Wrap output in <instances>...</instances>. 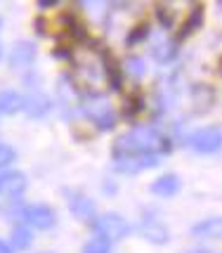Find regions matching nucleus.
Listing matches in <instances>:
<instances>
[{"instance_id":"nucleus-1","label":"nucleus","mask_w":222,"mask_h":253,"mask_svg":"<svg viewBox=\"0 0 222 253\" xmlns=\"http://www.w3.org/2000/svg\"><path fill=\"white\" fill-rule=\"evenodd\" d=\"M168 149H170L168 137H163L156 128H151V126H137V128H133L130 132H125V135H121L116 140V144H113V159L135 156V154L161 156Z\"/></svg>"},{"instance_id":"nucleus-2","label":"nucleus","mask_w":222,"mask_h":253,"mask_svg":"<svg viewBox=\"0 0 222 253\" xmlns=\"http://www.w3.org/2000/svg\"><path fill=\"white\" fill-rule=\"evenodd\" d=\"M74 64H76V78L80 85L92 90H100L102 83L107 81V66L109 62L92 47L76 50L74 52Z\"/></svg>"},{"instance_id":"nucleus-3","label":"nucleus","mask_w":222,"mask_h":253,"mask_svg":"<svg viewBox=\"0 0 222 253\" xmlns=\"http://www.w3.org/2000/svg\"><path fill=\"white\" fill-rule=\"evenodd\" d=\"M83 111L100 126L102 130H109V128H113V123H116V114H113L111 104L102 95H90L83 102Z\"/></svg>"},{"instance_id":"nucleus-4","label":"nucleus","mask_w":222,"mask_h":253,"mask_svg":"<svg viewBox=\"0 0 222 253\" xmlns=\"http://www.w3.org/2000/svg\"><path fill=\"white\" fill-rule=\"evenodd\" d=\"M92 227H95V232L100 234V237H104V239H123L125 234H128V222H125V218H121L118 213H107V215H100V218H95L92 220Z\"/></svg>"},{"instance_id":"nucleus-5","label":"nucleus","mask_w":222,"mask_h":253,"mask_svg":"<svg viewBox=\"0 0 222 253\" xmlns=\"http://www.w3.org/2000/svg\"><path fill=\"white\" fill-rule=\"evenodd\" d=\"M189 144L199 152V154H213L218 152L222 144V132L218 126H208V128H201L189 137Z\"/></svg>"},{"instance_id":"nucleus-6","label":"nucleus","mask_w":222,"mask_h":253,"mask_svg":"<svg viewBox=\"0 0 222 253\" xmlns=\"http://www.w3.org/2000/svg\"><path fill=\"white\" fill-rule=\"evenodd\" d=\"M161 164V156L156 154H135V156H121L113 161V168L118 173H140L147 168H156Z\"/></svg>"},{"instance_id":"nucleus-7","label":"nucleus","mask_w":222,"mask_h":253,"mask_svg":"<svg viewBox=\"0 0 222 253\" xmlns=\"http://www.w3.org/2000/svg\"><path fill=\"white\" fill-rule=\"evenodd\" d=\"M24 220L29 222L36 230H50L55 225V211L45 204H34V206H26L24 209Z\"/></svg>"},{"instance_id":"nucleus-8","label":"nucleus","mask_w":222,"mask_h":253,"mask_svg":"<svg viewBox=\"0 0 222 253\" xmlns=\"http://www.w3.org/2000/svg\"><path fill=\"white\" fill-rule=\"evenodd\" d=\"M69 209L78 220H90L95 215V201L85 194H69Z\"/></svg>"},{"instance_id":"nucleus-9","label":"nucleus","mask_w":222,"mask_h":253,"mask_svg":"<svg viewBox=\"0 0 222 253\" xmlns=\"http://www.w3.org/2000/svg\"><path fill=\"white\" fill-rule=\"evenodd\" d=\"M50 107H52L50 97L43 95V92H38V90H36L34 95H29V97L24 99V104H22V109H26V114H29V116H34V119L45 116V114L50 111Z\"/></svg>"},{"instance_id":"nucleus-10","label":"nucleus","mask_w":222,"mask_h":253,"mask_svg":"<svg viewBox=\"0 0 222 253\" xmlns=\"http://www.w3.org/2000/svg\"><path fill=\"white\" fill-rule=\"evenodd\" d=\"M34 57H36V47L34 43H17L14 47H12V52H10V64L12 66H17V69H24V66H29L31 62H34Z\"/></svg>"},{"instance_id":"nucleus-11","label":"nucleus","mask_w":222,"mask_h":253,"mask_svg":"<svg viewBox=\"0 0 222 253\" xmlns=\"http://www.w3.org/2000/svg\"><path fill=\"white\" fill-rule=\"evenodd\" d=\"M140 232H142V237H145V239H149V242H154V244H166L168 242V230L158 220H154V218L142 220Z\"/></svg>"},{"instance_id":"nucleus-12","label":"nucleus","mask_w":222,"mask_h":253,"mask_svg":"<svg viewBox=\"0 0 222 253\" xmlns=\"http://www.w3.org/2000/svg\"><path fill=\"white\" fill-rule=\"evenodd\" d=\"M151 192H154L156 197H173V194H178L180 192V177L173 175V173L158 177V180H154V185H151Z\"/></svg>"},{"instance_id":"nucleus-13","label":"nucleus","mask_w":222,"mask_h":253,"mask_svg":"<svg viewBox=\"0 0 222 253\" xmlns=\"http://www.w3.org/2000/svg\"><path fill=\"white\" fill-rule=\"evenodd\" d=\"M0 189H2L5 194H10V197L22 194L24 189H26V177H24V173H5V175H0Z\"/></svg>"},{"instance_id":"nucleus-14","label":"nucleus","mask_w":222,"mask_h":253,"mask_svg":"<svg viewBox=\"0 0 222 253\" xmlns=\"http://www.w3.org/2000/svg\"><path fill=\"white\" fill-rule=\"evenodd\" d=\"M213 102H215V92H213L211 85H194L191 88V104L196 111L211 109Z\"/></svg>"},{"instance_id":"nucleus-15","label":"nucleus","mask_w":222,"mask_h":253,"mask_svg":"<svg viewBox=\"0 0 222 253\" xmlns=\"http://www.w3.org/2000/svg\"><path fill=\"white\" fill-rule=\"evenodd\" d=\"M194 237H203V239H218L222 234V220L220 218H208V220L194 225Z\"/></svg>"},{"instance_id":"nucleus-16","label":"nucleus","mask_w":222,"mask_h":253,"mask_svg":"<svg viewBox=\"0 0 222 253\" xmlns=\"http://www.w3.org/2000/svg\"><path fill=\"white\" fill-rule=\"evenodd\" d=\"M24 104V97L19 92H14V90H5V92H0V114H14V111H19Z\"/></svg>"},{"instance_id":"nucleus-17","label":"nucleus","mask_w":222,"mask_h":253,"mask_svg":"<svg viewBox=\"0 0 222 253\" xmlns=\"http://www.w3.org/2000/svg\"><path fill=\"white\" fill-rule=\"evenodd\" d=\"M175 55H178V43L175 41H161V43H156V47H154L156 62L168 64V62L175 59Z\"/></svg>"},{"instance_id":"nucleus-18","label":"nucleus","mask_w":222,"mask_h":253,"mask_svg":"<svg viewBox=\"0 0 222 253\" xmlns=\"http://www.w3.org/2000/svg\"><path fill=\"white\" fill-rule=\"evenodd\" d=\"M31 242H34V237L26 227H14V232H12V246L14 249H29Z\"/></svg>"},{"instance_id":"nucleus-19","label":"nucleus","mask_w":222,"mask_h":253,"mask_svg":"<svg viewBox=\"0 0 222 253\" xmlns=\"http://www.w3.org/2000/svg\"><path fill=\"white\" fill-rule=\"evenodd\" d=\"M111 249V242L109 239H104V237H95V239H90L85 246H83V253H109Z\"/></svg>"},{"instance_id":"nucleus-20","label":"nucleus","mask_w":222,"mask_h":253,"mask_svg":"<svg viewBox=\"0 0 222 253\" xmlns=\"http://www.w3.org/2000/svg\"><path fill=\"white\" fill-rule=\"evenodd\" d=\"M59 97L64 99V104H78V95L74 85H69V78L59 81Z\"/></svg>"},{"instance_id":"nucleus-21","label":"nucleus","mask_w":222,"mask_h":253,"mask_svg":"<svg viewBox=\"0 0 222 253\" xmlns=\"http://www.w3.org/2000/svg\"><path fill=\"white\" fill-rule=\"evenodd\" d=\"M123 66H125V71H128L130 76H135V78H140L142 74H145V62H142L140 57H128Z\"/></svg>"},{"instance_id":"nucleus-22","label":"nucleus","mask_w":222,"mask_h":253,"mask_svg":"<svg viewBox=\"0 0 222 253\" xmlns=\"http://www.w3.org/2000/svg\"><path fill=\"white\" fill-rule=\"evenodd\" d=\"M199 24H201V10L199 7H194V10H191V17H189V22L185 24V29H182L180 36H189L191 31H196V26H199Z\"/></svg>"},{"instance_id":"nucleus-23","label":"nucleus","mask_w":222,"mask_h":253,"mask_svg":"<svg viewBox=\"0 0 222 253\" xmlns=\"http://www.w3.org/2000/svg\"><path fill=\"white\" fill-rule=\"evenodd\" d=\"M12 161H14V149L7 144H0V168H5Z\"/></svg>"},{"instance_id":"nucleus-24","label":"nucleus","mask_w":222,"mask_h":253,"mask_svg":"<svg viewBox=\"0 0 222 253\" xmlns=\"http://www.w3.org/2000/svg\"><path fill=\"white\" fill-rule=\"evenodd\" d=\"M147 33H149V31H147L145 26H140V31H135L133 36H130V38H128V43H135V41H140V38H145Z\"/></svg>"},{"instance_id":"nucleus-25","label":"nucleus","mask_w":222,"mask_h":253,"mask_svg":"<svg viewBox=\"0 0 222 253\" xmlns=\"http://www.w3.org/2000/svg\"><path fill=\"white\" fill-rule=\"evenodd\" d=\"M0 253H14V251H12V246H7L5 242H0Z\"/></svg>"},{"instance_id":"nucleus-26","label":"nucleus","mask_w":222,"mask_h":253,"mask_svg":"<svg viewBox=\"0 0 222 253\" xmlns=\"http://www.w3.org/2000/svg\"><path fill=\"white\" fill-rule=\"evenodd\" d=\"M57 2L55 0H43V2H40V7H55Z\"/></svg>"},{"instance_id":"nucleus-27","label":"nucleus","mask_w":222,"mask_h":253,"mask_svg":"<svg viewBox=\"0 0 222 253\" xmlns=\"http://www.w3.org/2000/svg\"><path fill=\"white\" fill-rule=\"evenodd\" d=\"M191 253H211V251H191Z\"/></svg>"},{"instance_id":"nucleus-28","label":"nucleus","mask_w":222,"mask_h":253,"mask_svg":"<svg viewBox=\"0 0 222 253\" xmlns=\"http://www.w3.org/2000/svg\"><path fill=\"white\" fill-rule=\"evenodd\" d=\"M0 57H2V50H0Z\"/></svg>"}]
</instances>
